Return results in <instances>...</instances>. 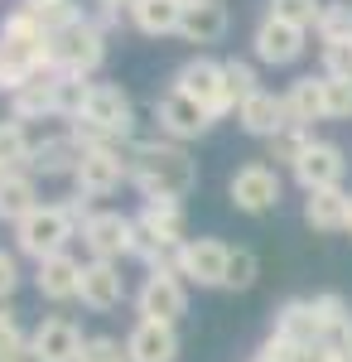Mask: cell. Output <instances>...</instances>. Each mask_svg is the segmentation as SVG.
<instances>
[{
	"label": "cell",
	"instance_id": "681fc988",
	"mask_svg": "<svg viewBox=\"0 0 352 362\" xmlns=\"http://www.w3.org/2000/svg\"><path fill=\"white\" fill-rule=\"evenodd\" d=\"M0 174H5V169H0Z\"/></svg>",
	"mask_w": 352,
	"mask_h": 362
},
{
	"label": "cell",
	"instance_id": "1f68e13d",
	"mask_svg": "<svg viewBox=\"0 0 352 362\" xmlns=\"http://www.w3.org/2000/svg\"><path fill=\"white\" fill-rule=\"evenodd\" d=\"M309 305H314V314H319V324H324L328 343H333V338H338V334H343V329L352 324V309H348V300H343L338 290H324V295H314Z\"/></svg>",
	"mask_w": 352,
	"mask_h": 362
},
{
	"label": "cell",
	"instance_id": "44dd1931",
	"mask_svg": "<svg viewBox=\"0 0 352 362\" xmlns=\"http://www.w3.org/2000/svg\"><path fill=\"white\" fill-rule=\"evenodd\" d=\"M271 334L290 338L295 348H319V343H328L324 324H319V314H314L309 300H285V305L275 309V329Z\"/></svg>",
	"mask_w": 352,
	"mask_h": 362
},
{
	"label": "cell",
	"instance_id": "b9f144b4",
	"mask_svg": "<svg viewBox=\"0 0 352 362\" xmlns=\"http://www.w3.org/2000/svg\"><path fill=\"white\" fill-rule=\"evenodd\" d=\"M299 358V348L290 343V338H280V334H271L261 348H256V362H295Z\"/></svg>",
	"mask_w": 352,
	"mask_h": 362
},
{
	"label": "cell",
	"instance_id": "603a6c76",
	"mask_svg": "<svg viewBox=\"0 0 352 362\" xmlns=\"http://www.w3.org/2000/svg\"><path fill=\"white\" fill-rule=\"evenodd\" d=\"M227 25H232V15H227L222 0H189L184 5V20H179V34L189 44H217L227 34Z\"/></svg>",
	"mask_w": 352,
	"mask_h": 362
},
{
	"label": "cell",
	"instance_id": "2e32d148",
	"mask_svg": "<svg viewBox=\"0 0 352 362\" xmlns=\"http://www.w3.org/2000/svg\"><path fill=\"white\" fill-rule=\"evenodd\" d=\"M78 300L92 314H107L126 300V280L116 271V261H82V285H78Z\"/></svg>",
	"mask_w": 352,
	"mask_h": 362
},
{
	"label": "cell",
	"instance_id": "d6a6232c",
	"mask_svg": "<svg viewBox=\"0 0 352 362\" xmlns=\"http://www.w3.org/2000/svg\"><path fill=\"white\" fill-rule=\"evenodd\" d=\"M314 34H319L324 44H348L352 39V0H328Z\"/></svg>",
	"mask_w": 352,
	"mask_h": 362
},
{
	"label": "cell",
	"instance_id": "7402d4cb",
	"mask_svg": "<svg viewBox=\"0 0 352 362\" xmlns=\"http://www.w3.org/2000/svg\"><path fill=\"white\" fill-rule=\"evenodd\" d=\"M78 285H82V261L78 256H68V251H58L49 261H39V271H34V290L44 295V300H78Z\"/></svg>",
	"mask_w": 352,
	"mask_h": 362
},
{
	"label": "cell",
	"instance_id": "7bdbcfd3",
	"mask_svg": "<svg viewBox=\"0 0 352 362\" xmlns=\"http://www.w3.org/2000/svg\"><path fill=\"white\" fill-rule=\"evenodd\" d=\"M15 285H20V266H15V256H10V251H0V300H10V295H15Z\"/></svg>",
	"mask_w": 352,
	"mask_h": 362
},
{
	"label": "cell",
	"instance_id": "6da1fadb",
	"mask_svg": "<svg viewBox=\"0 0 352 362\" xmlns=\"http://www.w3.org/2000/svg\"><path fill=\"white\" fill-rule=\"evenodd\" d=\"M29 78H58L54 34L44 25H34L25 10H10L0 25V92L15 97Z\"/></svg>",
	"mask_w": 352,
	"mask_h": 362
},
{
	"label": "cell",
	"instance_id": "ba28073f",
	"mask_svg": "<svg viewBox=\"0 0 352 362\" xmlns=\"http://www.w3.org/2000/svg\"><path fill=\"white\" fill-rule=\"evenodd\" d=\"M126 179H131V160H126L116 145H92V150H82V165H78V174H73L78 194H87V198L116 194Z\"/></svg>",
	"mask_w": 352,
	"mask_h": 362
},
{
	"label": "cell",
	"instance_id": "7a4b0ae2",
	"mask_svg": "<svg viewBox=\"0 0 352 362\" xmlns=\"http://www.w3.org/2000/svg\"><path fill=\"white\" fill-rule=\"evenodd\" d=\"M131 184H136L145 198H169V203H179V198L193 194V184H198V165L189 160V150L184 145H174V140H136L131 145Z\"/></svg>",
	"mask_w": 352,
	"mask_h": 362
},
{
	"label": "cell",
	"instance_id": "30bf717a",
	"mask_svg": "<svg viewBox=\"0 0 352 362\" xmlns=\"http://www.w3.org/2000/svg\"><path fill=\"white\" fill-rule=\"evenodd\" d=\"M155 126H160L164 140H174V145H184V140H198L208 126H213V116L203 112L193 97H184V92H164L160 102H155Z\"/></svg>",
	"mask_w": 352,
	"mask_h": 362
},
{
	"label": "cell",
	"instance_id": "484cf974",
	"mask_svg": "<svg viewBox=\"0 0 352 362\" xmlns=\"http://www.w3.org/2000/svg\"><path fill=\"white\" fill-rule=\"evenodd\" d=\"M285 116L290 126H314V121H328L324 116V78H295L290 92H285Z\"/></svg>",
	"mask_w": 352,
	"mask_h": 362
},
{
	"label": "cell",
	"instance_id": "cb8c5ba5",
	"mask_svg": "<svg viewBox=\"0 0 352 362\" xmlns=\"http://www.w3.org/2000/svg\"><path fill=\"white\" fill-rule=\"evenodd\" d=\"M34 208H39L34 174H29V169H10V174H0V223L20 227Z\"/></svg>",
	"mask_w": 352,
	"mask_h": 362
},
{
	"label": "cell",
	"instance_id": "7c38bea8",
	"mask_svg": "<svg viewBox=\"0 0 352 362\" xmlns=\"http://www.w3.org/2000/svg\"><path fill=\"white\" fill-rule=\"evenodd\" d=\"M82 348H87L82 329L73 319H63V314L44 319V324L29 334V362H78Z\"/></svg>",
	"mask_w": 352,
	"mask_h": 362
},
{
	"label": "cell",
	"instance_id": "ee69618b",
	"mask_svg": "<svg viewBox=\"0 0 352 362\" xmlns=\"http://www.w3.org/2000/svg\"><path fill=\"white\" fill-rule=\"evenodd\" d=\"M102 5V25H121V10H136L140 0H97Z\"/></svg>",
	"mask_w": 352,
	"mask_h": 362
},
{
	"label": "cell",
	"instance_id": "4dcf8cb0",
	"mask_svg": "<svg viewBox=\"0 0 352 362\" xmlns=\"http://www.w3.org/2000/svg\"><path fill=\"white\" fill-rule=\"evenodd\" d=\"M271 10V20H285V25H295V29H319V15H324V5L328 0H266Z\"/></svg>",
	"mask_w": 352,
	"mask_h": 362
},
{
	"label": "cell",
	"instance_id": "d6986e66",
	"mask_svg": "<svg viewBox=\"0 0 352 362\" xmlns=\"http://www.w3.org/2000/svg\"><path fill=\"white\" fill-rule=\"evenodd\" d=\"M78 165H82V145L63 131V136H49V140H39V145H34L29 174H34V179H63V174L73 179Z\"/></svg>",
	"mask_w": 352,
	"mask_h": 362
},
{
	"label": "cell",
	"instance_id": "d4e9b609",
	"mask_svg": "<svg viewBox=\"0 0 352 362\" xmlns=\"http://www.w3.org/2000/svg\"><path fill=\"white\" fill-rule=\"evenodd\" d=\"M10 116H15V121L58 116V78H29V83L10 97Z\"/></svg>",
	"mask_w": 352,
	"mask_h": 362
},
{
	"label": "cell",
	"instance_id": "8d00e7d4",
	"mask_svg": "<svg viewBox=\"0 0 352 362\" xmlns=\"http://www.w3.org/2000/svg\"><path fill=\"white\" fill-rule=\"evenodd\" d=\"M256 276H261L256 251L237 247V251H232V261H227V285H222V290H251V285H256Z\"/></svg>",
	"mask_w": 352,
	"mask_h": 362
},
{
	"label": "cell",
	"instance_id": "7dc6e473",
	"mask_svg": "<svg viewBox=\"0 0 352 362\" xmlns=\"http://www.w3.org/2000/svg\"><path fill=\"white\" fill-rule=\"evenodd\" d=\"M348 232H352V198H348Z\"/></svg>",
	"mask_w": 352,
	"mask_h": 362
},
{
	"label": "cell",
	"instance_id": "836d02e7",
	"mask_svg": "<svg viewBox=\"0 0 352 362\" xmlns=\"http://www.w3.org/2000/svg\"><path fill=\"white\" fill-rule=\"evenodd\" d=\"M309 145H314V131H304V126H285V131L271 140V160H280V165L295 169L299 160H304Z\"/></svg>",
	"mask_w": 352,
	"mask_h": 362
},
{
	"label": "cell",
	"instance_id": "9c48e42d",
	"mask_svg": "<svg viewBox=\"0 0 352 362\" xmlns=\"http://www.w3.org/2000/svg\"><path fill=\"white\" fill-rule=\"evenodd\" d=\"M227 261H232V247H222L217 237H189L174 251L179 276L193 285H227Z\"/></svg>",
	"mask_w": 352,
	"mask_h": 362
},
{
	"label": "cell",
	"instance_id": "f1b7e54d",
	"mask_svg": "<svg viewBox=\"0 0 352 362\" xmlns=\"http://www.w3.org/2000/svg\"><path fill=\"white\" fill-rule=\"evenodd\" d=\"M20 10H25L34 25H44L49 34H63L68 25L87 20V15L78 10V0H20Z\"/></svg>",
	"mask_w": 352,
	"mask_h": 362
},
{
	"label": "cell",
	"instance_id": "e0dca14e",
	"mask_svg": "<svg viewBox=\"0 0 352 362\" xmlns=\"http://www.w3.org/2000/svg\"><path fill=\"white\" fill-rule=\"evenodd\" d=\"M304 34L309 29H295V25H285V20H261V29H256V58L261 63H271V68H285V63H295L299 54H304Z\"/></svg>",
	"mask_w": 352,
	"mask_h": 362
},
{
	"label": "cell",
	"instance_id": "ffe728a7",
	"mask_svg": "<svg viewBox=\"0 0 352 362\" xmlns=\"http://www.w3.org/2000/svg\"><path fill=\"white\" fill-rule=\"evenodd\" d=\"M237 121H242L246 136H261V140H275L285 126H290V116H285V97H275V92H256V97H246L242 107H237Z\"/></svg>",
	"mask_w": 352,
	"mask_h": 362
},
{
	"label": "cell",
	"instance_id": "e575fe53",
	"mask_svg": "<svg viewBox=\"0 0 352 362\" xmlns=\"http://www.w3.org/2000/svg\"><path fill=\"white\" fill-rule=\"evenodd\" d=\"M29 358V334L20 329L15 309H0V362H25Z\"/></svg>",
	"mask_w": 352,
	"mask_h": 362
},
{
	"label": "cell",
	"instance_id": "60d3db41",
	"mask_svg": "<svg viewBox=\"0 0 352 362\" xmlns=\"http://www.w3.org/2000/svg\"><path fill=\"white\" fill-rule=\"evenodd\" d=\"M324 78H352V39L348 44H324Z\"/></svg>",
	"mask_w": 352,
	"mask_h": 362
},
{
	"label": "cell",
	"instance_id": "83f0119b",
	"mask_svg": "<svg viewBox=\"0 0 352 362\" xmlns=\"http://www.w3.org/2000/svg\"><path fill=\"white\" fill-rule=\"evenodd\" d=\"M140 34L160 39V34H179V20H184V0H140L131 10Z\"/></svg>",
	"mask_w": 352,
	"mask_h": 362
},
{
	"label": "cell",
	"instance_id": "277c9868",
	"mask_svg": "<svg viewBox=\"0 0 352 362\" xmlns=\"http://www.w3.org/2000/svg\"><path fill=\"white\" fill-rule=\"evenodd\" d=\"M73 232H78V223L68 218L63 203H39L25 223L15 227V247L25 251V256H34V261H49L58 251H68Z\"/></svg>",
	"mask_w": 352,
	"mask_h": 362
},
{
	"label": "cell",
	"instance_id": "f546056e",
	"mask_svg": "<svg viewBox=\"0 0 352 362\" xmlns=\"http://www.w3.org/2000/svg\"><path fill=\"white\" fill-rule=\"evenodd\" d=\"M34 160V140L25 136V121H0V169L10 174V169H29Z\"/></svg>",
	"mask_w": 352,
	"mask_h": 362
},
{
	"label": "cell",
	"instance_id": "8992f818",
	"mask_svg": "<svg viewBox=\"0 0 352 362\" xmlns=\"http://www.w3.org/2000/svg\"><path fill=\"white\" fill-rule=\"evenodd\" d=\"M174 92L193 97L213 121L227 116V112H237V97L227 92V73H222V63H213V58H189V63L174 73Z\"/></svg>",
	"mask_w": 352,
	"mask_h": 362
},
{
	"label": "cell",
	"instance_id": "f35d334b",
	"mask_svg": "<svg viewBox=\"0 0 352 362\" xmlns=\"http://www.w3.org/2000/svg\"><path fill=\"white\" fill-rule=\"evenodd\" d=\"M324 116L328 121L352 116V78H324Z\"/></svg>",
	"mask_w": 352,
	"mask_h": 362
},
{
	"label": "cell",
	"instance_id": "ab89813d",
	"mask_svg": "<svg viewBox=\"0 0 352 362\" xmlns=\"http://www.w3.org/2000/svg\"><path fill=\"white\" fill-rule=\"evenodd\" d=\"M78 362H131V353H126V343H121V338L97 334V338H87V348H82Z\"/></svg>",
	"mask_w": 352,
	"mask_h": 362
},
{
	"label": "cell",
	"instance_id": "9a60e30c",
	"mask_svg": "<svg viewBox=\"0 0 352 362\" xmlns=\"http://www.w3.org/2000/svg\"><path fill=\"white\" fill-rule=\"evenodd\" d=\"M140 232H150L164 251H179L189 242V218H184V203H169V198H145L136 218Z\"/></svg>",
	"mask_w": 352,
	"mask_h": 362
},
{
	"label": "cell",
	"instance_id": "ac0fdd59",
	"mask_svg": "<svg viewBox=\"0 0 352 362\" xmlns=\"http://www.w3.org/2000/svg\"><path fill=\"white\" fill-rule=\"evenodd\" d=\"M126 353H131V362H174L179 358V334H174V324L136 319V329L126 334Z\"/></svg>",
	"mask_w": 352,
	"mask_h": 362
},
{
	"label": "cell",
	"instance_id": "f6af8a7d",
	"mask_svg": "<svg viewBox=\"0 0 352 362\" xmlns=\"http://www.w3.org/2000/svg\"><path fill=\"white\" fill-rule=\"evenodd\" d=\"M295 362H338V343H319V348H299Z\"/></svg>",
	"mask_w": 352,
	"mask_h": 362
},
{
	"label": "cell",
	"instance_id": "4316f807",
	"mask_svg": "<svg viewBox=\"0 0 352 362\" xmlns=\"http://www.w3.org/2000/svg\"><path fill=\"white\" fill-rule=\"evenodd\" d=\"M348 198L343 189H319L304 198V223L314 232H348Z\"/></svg>",
	"mask_w": 352,
	"mask_h": 362
},
{
	"label": "cell",
	"instance_id": "3957f363",
	"mask_svg": "<svg viewBox=\"0 0 352 362\" xmlns=\"http://www.w3.org/2000/svg\"><path fill=\"white\" fill-rule=\"evenodd\" d=\"M131 131H136V107H131V97L116 83H92L82 116L68 121V136L78 140L82 150H92V145H121V140H131Z\"/></svg>",
	"mask_w": 352,
	"mask_h": 362
},
{
	"label": "cell",
	"instance_id": "5bb4252c",
	"mask_svg": "<svg viewBox=\"0 0 352 362\" xmlns=\"http://www.w3.org/2000/svg\"><path fill=\"white\" fill-rule=\"evenodd\" d=\"M227 194H232V203L242 213H271L275 203H280V174L271 165H242L232 174Z\"/></svg>",
	"mask_w": 352,
	"mask_h": 362
},
{
	"label": "cell",
	"instance_id": "c3c4849f",
	"mask_svg": "<svg viewBox=\"0 0 352 362\" xmlns=\"http://www.w3.org/2000/svg\"><path fill=\"white\" fill-rule=\"evenodd\" d=\"M184 5H189V0H184Z\"/></svg>",
	"mask_w": 352,
	"mask_h": 362
},
{
	"label": "cell",
	"instance_id": "74e56055",
	"mask_svg": "<svg viewBox=\"0 0 352 362\" xmlns=\"http://www.w3.org/2000/svg\"><path fill=\"white\" fill-rule=\"evenodd\" d=\"M87 92H92L87 78H63V73H58V116L78 121L82 107H87Z\"/></svg>",
	"mask_w": 352,
	"mask_h": 362
},
{
	"label": "cell",
	"instance_id": "52a82bcc",
	"mask_svg": "<svg viewBox=\"0 0 352 362\" xmlns=\"http://www.w3.org/2000/svg\"><path fill=\"white\" fill-rule=\"evenodd\" d=\"M136 305H140V319H155V324H179V319H184L189 290H184V276H179L174 261H164V266H155V271L145 276Z\"/></svg>",
	"mask_w": 352,
	"mask_h": 362
},
{
	"label": "cell",
	"instance_id": "5b68a950",
	"mask_svg": "<svg viewBox=\"0 0 352 362\" xmlns=\"http://www.w3.org/2000/svg\"><path fill=\"white\" fill-rule=\"evenodd\" d=\"M102 63H107V34L97 20H78L54 34V68L63 78H92Z\"/></svg>",
	"mask_w": 352,
	"mask_h": 362
},
{
	"label": "cell",
	"instance_id": "bcb514c9",
	"mask_svg": "<svg viewBox=\"0 0 352 362\" xmlns=\"http://www.w3.org/2000/svg\"><path fill=\"white\" fill-rule=\"evenodd\" d=\"M333 343H338V362H352V324H348L338 338H333Z\"/></svg>",
	"mask_w": 352,
	"mask_h": 362
},
{
	"label": "cell",
	"instance_id": "8fae6325",
	"mask_svg": "<svg viewBox=\"0 0 352 362\" xmlns=\"http://www.w3.org/2000/svg\"><path fill=\"white\" fill-rule=\"evenodd\" d=\"M82 247L92 251V261H121L136 247V218L126 213H97L82 227Z\"/></svg>",
	"mask_w": 352,
	"mask_h": 362
},
{
	"label": "cell",
	"instance_id": "4fadbf2b",
	"mask_svg": "<svg viewBox=\"0 0 352 362\" xmlns=\"http://www.w3.org/2000/svg\"><path fill=\"white\" fill-rule=\"evenodd\" d=\"M343 174H348V160L333 140H314L304 150V160L295 165V179L304 194H319V189H343Z\"/></svg>",
	"mask_w": 352,
	"mask_h": 362
},
{
	"label": "cell",
	"instance_id": "d590c367",
	"mask_svg": "<svg viewBox=\"0 0 352 362\" xmlns=\"http://www.w3.org/2000/svg\"><path fill=\"white\" fill-rule=\"evenodd\" d=\"M222 73H227V92L237 97V107H242L246 97H256V92H261V83H256V68H251L246 58H227V63H222Z\"/></svg>",
	"mask_w": 352,
	"mask_h": 362
}]
</instances>
